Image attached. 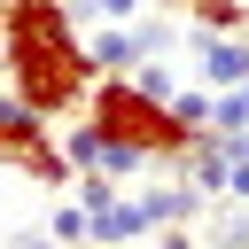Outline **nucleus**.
<instances>
[{
    "label": "nucleus",
    "instance_id": "obj_1",
    "mask_svg": "<svg viewBox=\"0 0 249 249\" xmlns=\"http://www.w3.org/2000/svg\"><path fill=\"white\" fill-rule=\"evenodd\" d=\"M0 54H8V86L39 117H70L101 86L86 62V31L62 16V0H0Z\"/></svg>",
    "mask_w": 249,
    "mask_h": 249
},
{
    "label": "nucleus",
    "instance_id": "obj_2",
    "mask_svg": "<svg viewBox=\"0 0 249 249\" xmlns=\"http://www.w3.org/2000/svg\"><path fill=\"white\" fill-rule=\"evenodd\" d=\"M86 117H93L101 132H117V140H140V148H148V156H163V163H171V156L195 140V132L171 117V101L140 93L132 78H101V86L86 93Z\"/></svg>",
    "mask_w": 249,
    "mask_h": 249
},
{
    "label": "nucleus",
    "instance_id": "obj_3",
    "mask_svg": "<svg viewBox=\"0 0 249 249\" xmlns=\"http://www.w3.org/2000/svg\"><path fill=\"white\" fill-rule=\"evenodd\" d=\"M179 47L195 54V70H202V86H210V93L249 86V31H202V23H187V16H179Z\"/></svg>",
    "mask_w": 249,
    "mask_h": 249
},
{
    "label": "nucleus",
    "instance_id": "obj_4",
    "mask_svg": "<svg viewBox=\"0 0 249 249\" xmlns=\"http://www.w3.org/2000/svg\"><path fill=\"white\" fill-rule=\"evenodd\" d=\"M86 62H93V78H132V70L148 62L140 23H101V31H86Z\"/></svg>",
    "mask_w": 249,
    "mask_h": 249
},
{
    "label": "nucleus",
    "instance_id": "obj_5",
    "mask_svg": "<svg viewBox=\"0 0 249 249\" xmlns=\"http://www.w3.org/2000/svg\"><path fill=\"white\" fill-rule=\"evenodd\" d=\"M39 140H54V124H47V117H39V109H31V101H23L16 86H8V93H0V163L31 156Z\"/></svg>",
    "mask_w": 249,
    "mask_h": 249
},
{
    "label": "nucleus",
    "instance_id": "obj_6",
    "mask_svg": "<svg viewBox=\"0 0 249 249\" xmlns=\"http://www.w3.org/2000/svg\"><path fill=\"white\" fill-rule=\"evenodd\" d=\"M202 187H187V179H171V187H148V210H156V226H195L202 218Z\"/></svg>",
    "mask_w": 249,
    "mask_h": 249
},
{
    "label": "nucleus",
    "instance_id": "obj_7",
    "mask_svg": "<svg viewBox=\"0 0 249 249\" xmlns=\"http://www.w3.org/2000/svg\"><path fill=\"white\" fill-rule=\"evenodd\" d=\"M148 163H163V156H148L140 140H117V132H101V156H93V171H109V179H132V171H148Z\"/></svg>",
    "mask_w": 249,
    "mask_h": 249
},
{
    "label": "nucleus",
    "instance_id": "obj_8",
    "mask_svg": "<svg viewBox=\"0 0 249 249\" xmlns=\"http://www.w3.org/2000/svg\"><path fill=\"white\" fill-rule=\"evenodd\" d=\"M47 233H54L62 249H93V218H86V202H54V210H47Z\"/></svg>",
    "mask_w": 249,
    "mask_h": 249
},
{
    "label": "nucleus",
    "instance_id": "obj_9",
    "mask_svg": "<svg viewBox=\"0 0 249 249\" xmlns=\"http://www.w3.org/2000/svg\"><path fill=\"white\" fill-rule=\"evenodd\" d=\"M202 249H249V202H218V218H210Z\"/></svg>",
    "mask_w": 249,
    "mask_h": 249
},
{
    "label": "nucleus",
    "instance_id": "obj_10",
    "mask_svg": "<svg viewBox=\"0 0 249 249\" xmlns=\"http://www.w3.org/2000/svg\"><path fill=\"white\" fill-rule=\"evenodd\" d=\"M210 109H218V93H210V86H202V78H195V86H179V93H171V117H179V124H187V132H210Z\"/></svg>",
    "mask_w": 249,
    "mask_h": 249
},
{
    "label": "nucleus",
    "instance_id": "obj_11",
    "mask_svg": "<svg viewBox=\"0 0 249 249\" xmlns=\"http://www.w3.org/2000/svg\"><path fill=\"white\" fill-rule=\"evenodd\" d=\"M132 86H140V93H156V101H171L187 78H179V62H171V54H148V62L132 70Z\"/></svg>",
    "mask_w": 249,
    "mask_h": 249
},
{
    "label": "nucleus",
    "instance_id": "obj_12",
    "mask_svg": "<svg viewBox=\"0 0 249 249\" xmlns=\"http://www.w3.org/2000/svg\"><path fill=\"white\" fill-rule=\"evenodd\" d=\"M187 23H202V31H249V0H210V8H195Z\"/></svg>",
    "mask_w": 249,
    "mask_h": 249
},
{
    "label": "nucleus",
    "instance_id": "obj_13",
    "mask_svg": "<svg viewBox=\"0 0 249 249\" xmlns=\"http://www.w3.org/2000/svg\"><path fill=\"white\" fill-rule=\"evenodd\" d=\"M210 132H249V93H241V86H226V93H218V109H210Z\"/></svg>",
    "mask_w": 249,
    "mask_h": 249
},
{
    "label": "nucleus",
    "instance_id": "obj_14",
    "mask_svg": "<svg viewBox=\"0 0 249 249\" xmlns=\"http://www.w3.org/2000/svg\"><path fill=\"white\" fill-rule=\"evenodd\" d=\"M140 8H148V0H93L101 23H140Z\"/></svg>",
    "mask_w": 249,
    "mask_h": 249
},
{
    "label": "nucleus",
    "instance_id": "obj_15",
    "mask_svg": "<svg viewBox=\"0 0 249 249\" xmlns=\"http://www.w3.org/2000/svg\"><path fill=\"white\" fill-rule=\"evenodd\" d=\"M156 249H202V241H195V226H163V233H156Z\"/></svg>",
    "mask_w": 249,
    "mask_h": 249
},
{
    "label": "nucleus",
    "instance_id": "obj_16",
    "mask_svg": "<svg viewBox=\"0 0 249 249\" xmlns=\"http://www.w3.org/2000/svg\"><path fill=\"white\" fill-rule=\"evenodd\" d=\"M8 249H62V241H54V233H16Z\"/></svg>",
    "mask_w": 249,
    "mask_h": 249
},
{
    "label": "nucleus",
    "instance_id": "obj_17",
    "mask_svg": "<svg viewBox=\"0 0 249 249\" xmlns=\"http://www.w3.org/2000/svg\"><path fill=\"white\" fill-rule=\"evenodd\" d=\"M0 86H8V54H0Z\"/></svg>",
    "mask_w": 249,
    "mask_h": 249
},
{
    "label": "nucleus",
    "instance_id": "obj_18",
    "mask_svg": "<svg viewBox=\"0 0 249 249\" xmlns=\"http://www.w3.org/2000/svg\"><path fill=\"white\" fill-rule=\"evenodd\" d=\"M195 8H210V0H187V16H195Z\"/></svg>",
    "mask_w": 249,
    "mask_h": 249
},
{
    "label": "nucleus",
    "instance_id": "obj_19",
    "mask_svg": "<svg viewBox=\"0 0 249 249\" xmlns=\"http://www.w3.org/2000/svg\"><path fill=\"white\" fill-rule=\"evenodd\" d=\"M241 93H249V86H241Z\"/></svg>",
    "mask_w": 249,
    "mask_h": 249
}]
</instances>
